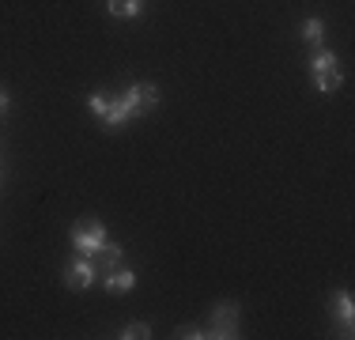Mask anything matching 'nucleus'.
Here are the masks:
<instances>
[{
	"label": "nucleus",
	"instance_id": "4468645a",
	"mask_svg": "<svg viewBox=\"0 0 355 340\" xmlns=\"http://www.w3.org/2000/svg\"><path fill=\"white\" fill-rule=\"evenodd\" d=\"M106 106H110V99H103V95H91L87 99V110H91V114H98V117L106 114Z\"/></svg>",
	"mask_w": 355,
	"mask_h": 340
},
{
	"label": "nucleus",
	"instance_id": "f257e3e1",
	"mask_svg": "<svg viewBox=\"0 0 355 340\" xmlns=\"http://www.w3.org/2000/svg\"><path fill=\"white\" fill-rule=\"evenodd\" d=\"M159 106V87L155 83H132L129 91H121V99H110L106 114H103V125L106 129H121L125 121L148 114V110Z\"/></svg>",
	"mask_w": 355,
	"mask_h": 340
},
{
	"label": "nucleus",
	"instance_id": "1a4fd4ad",
	"mask_svg": "<svg viewBox=\"0 0 355 340\" xmlns=\"http://www.w3.org/2000/svg\"><path fill=\"white\" fill-rule=\"evenodd\" d=\"M310 72H314V76L336 72V53H333V49H318V53L310 57Z\"/></svg>",
	"mask_w": 355,
	"mask_h": 340
},
{
	"label": "nucleus",
	"instance_id": "6e6552de",
	"mask_svg": "<svg viewBox=\"0 0 355 340\" xmlns=\"http://www.w3.org/2000/svg\"><path fill=\"white\" fill-rule=\"evenodd\" d=\"M144 4H148V0H106V12L114 15V19H137L144 12Z\"/></svg>",
	"mask_w": 355,
	"mask_h": 340
},
{
	"label": "nucleus",
	"instance_id": "20e7f679",
	"mask_svg": "<svg viewBox=\"0 0 355 340\" xmlns=\"http://www.w3.org/2000/svg\"><path fill=\"white\" fill-rule=\"evenodd\" d=\"M95 276H98V269H95V261L91 257H83V253H76V257L64 265V284L72 287V291H87L91 284H95Z\"/></svg>",
	"mask_w": 355,
	"mask_h": 340
},
{
	"label": "nucleus",
	"instance_id": "9b49d317",
	"mask_svg": "<svg viewBox=\"0 0 355 340\" xmlns=\"http://www.w3.org/2000/svg\"><path fill=\"white\" fill-rule=\"evenodd\" d=\"M117 337H121V340H144V337H151V325H148V321H132V325H125Z\"/></svg>",
	"mask_w": 355,
	"mask_h": 340
},
{
	"label": "nucleus",
	"instance_id": "f8f14e48",
	"mask_svg": "<svg viewBox=\"0 0 355 340\" xmlns=\"http://www.w3.org/2000/svg\"><path fill=\"white\" fill-rule=\"evenodd\" d=\"M314 83H318V91H321V95H333V91L340 87V72H325V76H314Z\"/></svg>",
	"mask_w": 355,
	"mask_h": 340
},
{
	"label": "nucleus",
	"instance_id": "7ed1b4c3",
	"mask_svg": "<svg viewBox=\"0 0 355 340\" xmlns=\"http://www.w3.org/2000/svg\"><path fill=\"white\" fill-rule=\"evenodd\" d=\"M239 306L234 303H219L216 310H212V329H208V337H216V340H234L239 337Z\"/></svg>",
	"mask_w": 355,
	"mask_h": 340
},
{
	"label": "nucleus",
	"instance_id": "0eeeda50",
	"mask_svg": "<svg viewBox=\"0 0 355 340\" xmlns=\"http://www.w3.org/2000/svg\"><path fill=\"white\" fill-rule=\"evenodd\" d=\"M91 261H95V269H98V272H110V269H117V265L125 261V250H121L117 242H106V246H103V250H98Z\"/></svg>",
	"mask_w": 355,
	"mask_h": 340
},
{
	"label": "nucleus",
	"instance_id": "ddd939ff",
	"mask_svg": "<svg viewBox=\"0 0 355 340\" xmlns=\"http://www.w3.org/2000/svg\"><path fill=\"white\" fill-rule=\"evenodd\" d=\"M178 337H182V340H205L208 329H200V325H182V329H178Z\"/></svg>",
	"mask_w": 355,
	"mask_h": 340
},
{
	"label": "nucleus",
	"instance_id": "39448f33",
	"mask_svg": "<svg viewBox=\"0 0 355 340\" xmlns=\"http://www.w3.org/2000/svg\"><path fill=\"white\" fill-rule=\"evenodd\" d=\"M329 318L340 321L344 337H352V325H355V303H352V291H336L329 299Z\"/></svg>",
	"mask_w": 355,
	"mask_h": 340
},
{
	"label": "nucleus",
	"instance_id": "9d476101",
	"mask_svg": "<svg viewBox=\"0 0 355 340\" xmlns=\"http://www.w3.org/2000/svg\"><path fill=\"white\" fill-rule=\"evenodd\" d=\"M299 31H302V42H310V46H321V38H325V23H321L318 15H314V19H306Z\"/></svg>",
	"mask_w": 355,
	"mask_h": 340
},
{
	"label": "nucleus",
	"instance_id": "f03ea898",
	"mask_svg": "<svg viewBox=\"0 0 355 340\" xmlns=\"http://www.w3.org/2000/svg\"><path fill=\"white\" fill-rule=\"evenodd\" d=\"M110 242L106 238V227H103V219H83V223H76V231H72V250L76 253H83V257H95L98 250Z\"/></svg>",
	"mask_w": 355,
	"mask_h": 340
},
{
	"label": "nucleus",
	"instance_id": "423d86ee",
	"mask_svg": "<svg viewBox=\"0 0 355 340\" xmlns=\"http://www.w3.org/2000/svg\"><path fill=\"white\" fill-rule=\"evenodd\" d=\"M132 287H137V272H129L125 265L106 272V291L110 295H125V291H132Z\"/></svg>",
	"mask_w": 355,
	"mask_h": 340
},
{
	"label": "nucleus",
	"instance_id": "2eb2a0df",
	"mask_svg": "<svg viewBox=\"0 0 355 340\" xmlns=\"http://www.w3.org/2000/svg\"><path fill=\"white\" fill-rule=\"evenodd\" d=\"M8 110H12V99H8V91H4V87H0V117H4V114H8Z\"/></svg>",
	"mask_w": 355,
	"mask_h": 340
}]
</instances>
